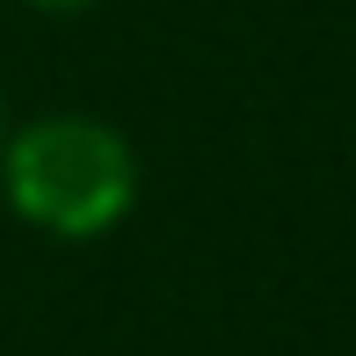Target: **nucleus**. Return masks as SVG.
<instances>
[{"label":"nucleus","instance_id":"3","mask_svg":"<svg viewBox=\"0 0 356 356\" xmlns=\"http://www.w3.org/2000/svg\"><path fill=\"white\" fill-rule=\"evenodd\" d=\"M0 145H8V102H0Z\"/></svg>","mask_w":356,"mask_h":356},{"label":"nucleus","instance_id":"1","mask_svg":"<svg viewBox=\"0 0 356 356\" xmlns=\"http://www.w3.org/2000/svg\"><path fill=\"white\" fill-rule=\"evenodd\" d=\"M0 189L8 211L51 240H102L138 204V153L117 124L88 109H58L0 145Z\"/></svg>","mask_w":356,"mask_h":356},{"label":"nucleus","instance_id":"2","mask_svg":"<svg viewBox=\"0 0 356 356\" xmlns=\"http://www.w3.org/2000/svg\"><path fill=\"white\" fill-rule=\"evenodd\" d=\"M29 8H44V15H80V8H95V0H29Z\"/></svg>","mask_w":356,"mask_h":356}]
</instances>
